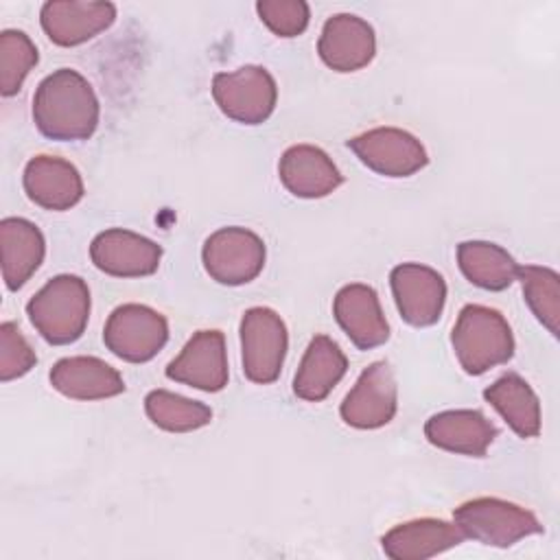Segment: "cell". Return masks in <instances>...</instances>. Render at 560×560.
Listing matches in <instances>:
<instances>
[{"instance_id": "cell-25", "label": "cell", "mask_w": 560, "mask_h": 560, "mask_svg": "<svg viewBox=\"0 0 560 560\" xmlns=\"http://www.w3.org/2000/svg\"><path fill=\"white\" fill-rule=\"evenodd\" d=\"M457 265L468 282L486 291H503L516 280L518 265L497 243L464 241L457 245Z\"/></svg>"}, {"instance_id": "cell-16", "label": "cell", "mask_w": 560, "mask_h": 560, "mask_svg": "<svg viewBox=\"0 0 560 560\" xmlns=\"http://www.w3.org/2000/svg\"><path fill=\"white\" fill-rule=\"evenodd\" d=\"M332 313L341 330L359 350H372L389 339V326L383 315L376 291L370 284L352 282L337 291Z\"/></svg>"}, {"instance_id": "cell-7", "label": "cell", "mask_w": 560, "mask_h": 560, "mask_svg": "<svg viewBox=\"0 0 560 560\" xmlns=\"http://www.w3.org/2000/svg\"><path fill=\"white\" fill-rule=\"evenodd\" d=\"M103 341L118 359L129 363H147L168 341V322L151 306L133 302L122 304L107 317Z\"/></svg>"}, {"instance_id": "cell-18", "label": "cell", "mask_w": 560, "mask_h": 560, "mask_svg": "<svg viewBox=\"0 0 560 560\" xmlns=\"http://www.w3.org/2000/svg\"><path fill=\"white\" fill-rule=\"evenodd\" d=\"M282 186L300 199H319L341 186L343 175L326 151L313 144L289 147L278 164Z\"/></svg>"}, {"instance_id": "cell-24", "label": "cell", "mask_w": 560, "mask_h": 560, "mask_svg": "<svg viewBox=\"0 0 560 560\" xmlns=\"http://www.w3.org/2000/svg\"><path fill=\"white\" fill-rule=\"evenodd\" d=\"M483 398L501 413L508 427L523 440L540 433V402L529 383L508 372L483 389Z\"/></svg>"}, {"instance_id": "cell-20", "label": "cell", "mask_w": 560, "mask_h": 560, "mask_svg": "<svg viewBox=\"0 0 560 560\" xmlns=\"http://www.w3.org/2000/svg\"><path fill=\"white\" fill-rule=\"evenodd\" d=\"M50 385L72 400H103L125 392V381L96 357H66L50 370Z\"/></svg>"}, {"instance_id": "cell-8", "label": "cell", "mask_w": 560, "mask_h": 560, "mask_svg": "<svg viewBox=\"0 0 560 560\" xmlns=\"http://www.w3.org/2000/svg\"><path fill=\"white\" fill-rule=\"evenodd\" d=\"M262 238L238 225L212 232L201 249V260L212 280L228 287L252 282L265 267Z\"/></svg>"}, {"instance_id": "cell-14", "label": "cell", "mask_w": 560, "mask_h": 560, "mask_svg": "<svg viewBox=\"0 0 560 560\" xmlns=\"http://www.w3.org/2000/svg\"><path fill=\"white\" fill-rule=\"evenodd\" d=\"M114 20L116 7L112 2L50 0L39 11L42 28L57 46H79L107 31Z\"/></svg>"}, {"instance_id": "cell-10", "label": "cell", "mask_w": 560, "mask_h": 560, "mask_svg": "<svg viewBox=\"0 0 560 560\" xmlns=\"http://www.w3.org/2000/svg\"><path fill=\"white\" fill-rule=\"evenodd\" d=\"M398 409V392L392 368L385 361L368 365L346 394L339 413L348 427L378 429L392 422Z\"/></svg>"}, {"instance_id": "cell-5", "label": "cell", "mask_w": 560, "mask_h": 560, "mask_svg": "<svg viewBox=\"0 0 560 560\" xmlns=\"http://www.w3.org/2000/svg\"><path fill=\"white\" fill-rule=\"evenodd\" d=\"M289 335L282 317L267 306H252L241 319L243 374L258 385H269L280 376Z\"/></svg>"}, {"instance_id": "cell-23", "label": "cell", "mask_w": 560, "mask_h": 560, "mask_svg": "<svg viewBox=\"0 0 560 560\" xmlns=\"http://www.w3.org/2000/svg\"><path fill=\"white\" fill-rule=\"evenodd\" d=\"M346 370L343 350L328 335H315L295 372L293 392L306 402H319L343 378Z\"/></svg>"}, {"instance_id": "cell-26", "label": "cell", "mask_w": 560, "mask_h": 560, "mask_svg": "<svg viewBox=\"0 0 560 560\" xmlns=\"http://www.w3.org/2000/svg\"><path fill=\"white\" fill-rule=\"evenodd\" d=\"M144 411L155 427L171 433H188L212 420V409L208 405L168 389L149 392L144 398Z\"/></svg>"}, {"instance_id": "cell-3", "label": "cell", "mask_w": 560, "mask_h": 560, "mask_svg": "<svg viewBox=\"0 0 560 560\" xmlns=\"http://www.w3.org/2000/svg\"><path fill=\"white\" fill-rule=\"evenodd\" d=\"M455 357L464 372L479 376L503 365L514 354V337L508 319L490 306L466 304L451 332Z\"/></svg>"}, {"instance_id": "cell-1", "label": "cell", "mask_w": 560, "mask_h": 560, "mask_svg": "<svg viewBox=\"0 0 560 560\" xmlns=\"http://www.w3.org/2000/svg\"><path fill=\"white\" fill-rule=\"evenodd\" d=\"M98 116L94 88L72 68L55 70L35 90L33 120L39 133L50 140H88L98 127Z\"/></svg>"}, {"instance_id": "cell-4", "label": "cell", "mask_w": 560, "mask_h": 560, "mask_svg": "<svg viewBox=\"0 0 560 560\" xmlns=\"http://www.w3.org/2000/svg\"><path fill=\"white\" fill-rule=\"evenodd\" d=\"M453 518L464 536L490 547H512L542 532L540 521L529 510L497 497L470 499L453 512Z\"/></svg>"}, {"instance_id": "cell-12", "label": "cell", "mask_w": 560, "mask_h": 560, "mask_svg": "<svg viewBox=\"0 0 560 560\" xmlns=\"http://www.w3.org/2000/svg\"><path fill=\"white\" fill-rule=\"evenodd\" d=\"M90 258L94 267L107 276L142 278L158 271L162 247L131 230L109 228L94 236Z\"/></svg>"}, {"instance_id": "cell-30", "label": "cell", "mask_w": 560, "mask_h": 560, "mask_svg": "<svg viewBox=\"0 0 560 560\" xmlns=\"http://www.w3.org/2000/svg\"><path fill=\"white\" fill-rule=\"evenodd\" d=\"M37 363L35 350L13 322L0 326V381L9 383L24 376Z\"/></svg>"}, {"instance_id": "cell-13", "label": "cell", "mask_w": 560, "mask_h": 560, "mask_svg": "<svg viewBox=\"0 0 560 560\" xmlns=\"http://www.w3.org/2000/svg\"><path fill=\"white\" fill-rule=\"evenodd\" d=\"M166 376L201 392H221L230 376L223 332L197 330L166 365Z\"/></svg>"}, {"instance_id": "cell-6", "label": "cell", "mask_w": 560, "mask_h": 560, "mask_svg": "<svg viewBox=\"0 0 560 560\" xmlns=\"http://www.w3.org/2000/svg\"><path fill=\"white\" fill-rule=\"evenodd\" d=\"M212 98L228 118L241 125H260L276 109L278 88L267 68L243 66L214 74Z\"/></svg>"}, {"instance_id": "cell-27", "label": "cell", "mask_w": 560, "mask_h": 560, "mask_svg": "<svg viewBox=\"0 0 560 560\" xmlns=\"http://www.w3.org/2000/svg\"><path fill=\"white\" fill-rule=\"evenodd\" d=\"M516 278L521 280L525 302L529 304L536 319L558 337V322H560V276L540 265H525L518 267Z\"/></svg>"}, {"instance_id": "cell-17", "label": "cell", "mask_w": 560, "mask_h": 560, "mask_svg": "<svg viewBox=\"0 0 560 560\" xmlns=\"http://www.w3.org/2000/svg\"><path fill=\"white\" fill-rule=\"evenodd\" d=\"M26 197L44 210H70L83 197V179L77 166L63 158L35 155L24 168Z\"/></svg>"}, {"instance_id": "cell-21", "label": "cell", "mask_w": 560, "mask_h": 560, "mask_svg": "<svg viewBox=\"0 0 560 560\" xmlns=\"http://www.w3.org/2000/svg\"><path fill=\"white\" fill-rule=\"evenodd\" d=\"M464 532L442 518H416L392 527L383 536V551L392 560H424L464 542Z\"/></svg>"}, {"instance_id": "cell-15", "label": "cell", "mask_w": 560, "mask_h": 560, "mask_svg": "<svg viewBox=\"0 0 560 560\" xmlns=\"http://www.w3.org/2000/svg\"><path fill=\"white\" fill-rule=\"evenodd\" d=\"M317 52L330 70L357 72L374 59V28L359 15L337 13L324 24L317 42Z\"/></svg>"}, {"instance_id": "cell-29", "label": "cell", "mask_w": 560, "mask_h": 560, "mask_svg": "<svg viewBox=\"0 0 560 560\" xmlns=\"http://www.w3.org/2000/svg\"><path fill=\"white\" fill-rule=\"evenodd\" d=\"M256 11L278 37H298L306 31L311 18V9L302 0H260Z\"/></svg>"}, {"instance_id": "cell-9", "label": "cell", "mask_w": 560, "mask_h": 560, "mask_svg": "<svg viewBox=\"0 0 560 560\" xmlns=\"http://www.w3.org/2000/svg\"><path fill=\"white\" fill-rule=\"evenodd\" d=\"M346 144L361 164L385 177H409L429 162L422 142L398 127H376L350 138Z\"/></svg>"}, {"instance_id": "cell-19", "label": "cell", "mask_w": 560, "mask_h": 560, "mask_svg": "<svg viewBox=\"0 0 560 560\" xmlns=\"http://www.w3.org/2000/svg\"><path fill=\"white\" fill-rule=\"evenodd\" d=\"M497 433V427L477 409L440 411L424 424V435L433 446L470 457H483Z\"/></svg>"}, {"instance_id": "cell-11", "label": "cell", "mask_w": 560, "mask_h": 560, "mask_svg": "<svg viewBox=\"0 0 560 560\" xmlns=\"http://www.w3.org/2000/svg\"><path fill=\"white\" fill-rule=\"evenodd\" d=\"M389 284L398 313L407 324L424 328L440 319L446 302V282L435 269L420 262H402L392 269Z\"/></svg>"}, {"instance_id": "cell-2", "label": "cell", "mask_w": 560, "mask_h": 560, "mask_svg": "<svg viewBox=\"0 0 560 560\" xmlns=\"http://www.w3.org/2000/svg\"><path fill=\"white\" fill-rule=\"evenodd\" d=\"M26 315L48 343L68 346L77 341L88 326L90 289L79 276H55L28 300Z\"/></svg>"}, {"instance_id": "cell-22", "label": "cell", "mask_w": 560, "mask_h": 560, "mask_svg": "<svg viewBox=\"0 0 560 560\" xmlns=\"http://www.w3.org/2000/svg\"><path fill=\"white\" fill-rule=\"evenodd\" d=\"M0 254L4 284L9 291H18L44 260V234L28 219L7 217L0 221Z\"/></svg>"}, {"instance_id": "cell-28", "label": "cell", "mask_w": 560, "mask_h": 560, "mask_svg": "<svg viewBox=\"0 0 560 560\" xmlns=\"http://www.w3.org/2000/svg\"><path fill=\"white\" fill-rule=\"evenodd\" d=\"M37 48L24 31L7 28L0 33V94L13 96L26 74L37 66Z\"/></svg>"}]
</instances>
